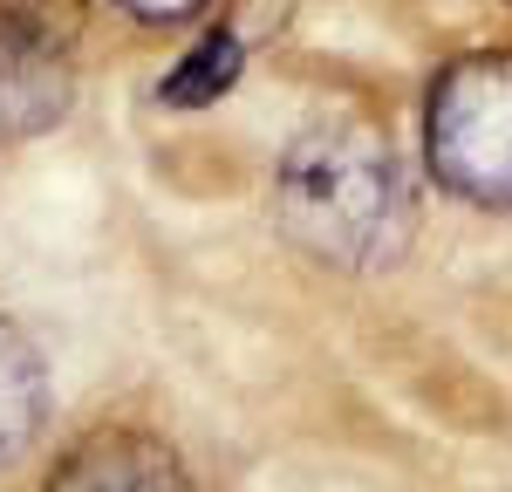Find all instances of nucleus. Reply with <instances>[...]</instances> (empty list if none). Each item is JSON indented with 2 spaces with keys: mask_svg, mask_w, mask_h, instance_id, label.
<instances>
[{
  "mask_svg": "<svg viewBox=\"0 0 512 492\" xmlns=\"http://www.w3.org/2000/svg\"><path fill=\"white\" fill-rule=\"evenodd\" d=\"M274 212L315 260L383 267L410 240V192L396 151L362 123H321L294 137L274 178Z\"/></svg>",
  "mask_w": 512,
  "mask_h": 492,
  "instance_id": "1",
  "label": "nucleus"
},
{
  "mask_svg": "<svg viewBox=\"0 0 512 492\" xmlns=\"http://www.w3.org/2000/svg\"><path fill=\"white\" fill-rule=\"evenodd\" d=\"M424 144L444 192L472 205H512V55H458L431 82Z\"/></svg>",
  "mask_w": 512,
  "mask_h": 492,
  "instance_id": "2",
  "label": "nucleus"
},
{
  "mask_svg": "<svg viewBox=\"0 0 512 492\" xmlns=\"http://www.w3.org/2000/svg\"><path fill=\"white\" fill-rule=\"evenodd\" d=\"M76 96L69 0H0V137H41Z\"/></svg>",
  "mask_w": 512,
  "mask_h": 492,
  "instance_id": "3",
  "label": "nucleus"
},
{
  "mask_svg": "<svg viewBox=\"0 0 512 492\" xmlns=\"http://www.w3.org/2000/svg\"><path fill=\"white\" fill-rule=\"evenodd\" d=\"M48 492H192L178 451L151 438V431H130V424H110V431H89L55 458L48 472Z\"/></svg>",
  "mask_w": 512,
  "mask_h": 492,
  "instance_id": "4",
  "label": "nucleus"
},
{
  "mask_svg": "<svg viewBox=\"0 0 512 492\" xmlns=\"http://www.w3.org/2000/svg\"><path fill=\"white\" fill-rule=\"evenodd\" d=\"M41 417H48V376H41L35 342L14 322H0V465H14L35 445Z\"/></svg>",
  "mask_w": 512,
  "mask_h": 492,
  "instance_id": "5",
  "label": "nucleus"
},
{
  "mask_svg": "<svg viewBox=\"0 0 512 492\" xmlns=\"http://www.w3.org/2000/svg\"><path fill=\"white\" fill-rule=\"evenodd\" d=\"M233 82H239V41L233 35H205L192 55L164 76L158 96H164V103H178V110H198V103H219Z\"/></svg>",
  "mask_w": 512,
  "mask_h": 492,
  "instance_id": "6",
  "label": "nucleus"
},
{
  "mask_svg": "<svg viewBox=\"0 0 512 492\" xmlns=\"http://www.w3.org/2000/svg\"><path fill=\"white\" fill-rule=\"evenodd\" d=\"M123 7H137L144 21H178V14H192V7H205V0H123Z\"/></svg>",
  "mask_w": 512,
  "mask_h": 492,
  "instance_id": "7",
  "label": "nucleus"
}]
</instances>
